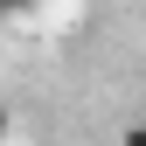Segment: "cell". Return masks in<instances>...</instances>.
<instances>
[{
    "mask_svg": "<svg viewBox=\"0 0 146 146\" xmlns=\"http://www.w3.org/2000/svg\"><path fill=\"white\" fill-rule=\"evenodd\" d=\"M0 132H7V111H0Z\"/></svg>",
    "mask_w": 146,
    "mask_h": 146,
    "instance_id": "obj_2",
    "label": "cell"
},
{
    "mask_svg": "<svg viewBox=\"0 0 146 146\" xmlns=\"http://www.w3.org/2000/svg\"><path fill=\"white\" fill-rule=\"evenodd\" d=\"M21 7H35V0H0V14H21Z\"/></svg>",
    "mask_w": 146,
    "mask_h": 146,
    "instance_id": "obj_1",
    "label": "cell"
}]
</instances>
